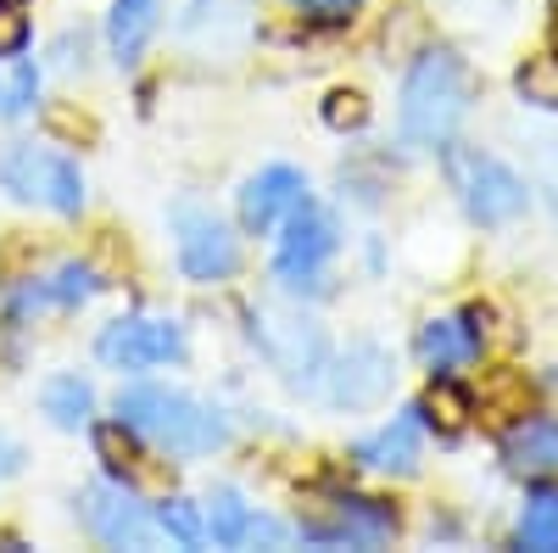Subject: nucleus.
Listing matches in <instances>:
<instances>
[{"label":"nucleus","instance_id":"nucleus-1","mask_svg":"<svg viewBox=\"0 0 558 553\" xmlns=\"http://www.w3.org/2000/svg\"><path fill=\"white\" fill-rule=\"evenodd\" d=\"M470 68H463L452 51H418V62L408 68V84H402V141L413 152H436V146H452V134L470 112Z\"/></svg>","mask_w":558,"mask_h":553},{"label":"nucleus","instance_id":"nucleus-2","mask_svg":"<svg viewBox=\"0 0 558 553\" xmlns=\"http://www.w3.org/2000/svg\"><path fill=\"white\" fill-rule=\"evenodd\" d=\"M118 420L134 436H151L157 447L184 453V458L218 453L229 442V425L218 420L213 408H202L196 397H184V392H168V386H129L118 397Z\"/></svg>","mask_w":558,"mask_h":553},{"label":"nucleus","instance_id":"nucleus-3","mask_svg":"<svg viewBox=\"0 0 558 553\" xmlns=\"http://www.w3.org/2000/svg\"><path fill=\"white\" fill-rule=\"evenodd\" d=\"M397 531V509L357 492H307L302 497V537L330 548H380Z\"/></svg>","mask_w":558,"mask_h":553},{"label":"nucleus","instance_id":"nucleus-4","mask_svg":"<svg viewBox=\"0 0 558 553\" xmlns=\"http://www.w3.org/2000/svg\"><path fill=\"white\" fill-rule=\"evenodd\" d=\"M0 184L34 207H51V213H78L84 207V179L78 163L51 152V146H7L0 152Z\"/></svg>","mask_w":558,"mask_h":553},{"label":"nucleus","instance_id":"nucleus-5","mask_svg":"<svg viewBox=\"0 0 558 553\" xmlns=\"http://www.w3.org/2000/svg\"><path fill=\"white\" fill-rule=\"evenodd\" d=\"M252 341L268 358V369H279L291 386H313L324 375V363H330L324 330L291 308H252Z\"/></svg>","mask_w":558,"mask_h":553},{"label":"nucleus","instance_id":"nucleus-6","mask_svg":"<svg viewBox=\"0 0 558 553\" xmlns=\"http://www.w3.org/2000/svg\"><path fill=\"white\" fill-rule=\"evenodd\" d=\"M447 173H452V191H458L463 213H470L475 224H514L531 202L525 179L508 163L486 157V152H452Z\"/></svg>","mask_w":558,"mask_h":553},{"label":"nucleus","instance_id":"nucleus-7","mask_svg":"<svg viewBox=\"0 0 558 553\" xmlns=\"http://www.w3.org/2000/svg\"><path fill=\"white\" fill-rule=\"evenodd\" d=\"M330 257H336V224L324 218L313 202L296 207V213L286 218V241H279V252H274L279 286H286V291H318Z\"/></svg>","mask_w":558,"mask_h":553},{"label":"nucleus","instance_id":"nucleus-8","mask_svg":"<svg viewBox=\"0 0 558 553\" xmlns=\"http://www.w3.org/2000/svg\"><path fill=\"white\" fill-rule=\"evenodd\" d=\"M96 358L107 369H157V363H179L184 358V330L173 318H112L96 336Z\"/></svg>","mask_w":558,"mask_h":553},{"label":"nucleus","instance_id":"nucleus-9","mask_svg":"<svg viewBox=\"0 0 558 553\" xmlns=\"http://www.w3.org/2000/svg\"><path fill=\"white\" fill-rule=\"evenodd\" d=\"M78 515H84L89 537L107 542V548H146L151 531H157V520L140 509L134 486H123V481H96V486H84Z\"/></svg>","mask_w":558,"mask_h":553},{"label":"nucleus","instance_id":"nucleus-10","mask_svg":"<svg viewBox=\"0 0 558 553\" xmlns=\"http://www.w3.org/2000/svg\"><path fill=\"white\" fill-rule=\"evenodd\" d=\"M179 268L191 274V280L213 286V280H229V274L241 268V247L235 236L213 218V213H196V207H184L179 218Z\"/></svg>","mask_w":558,"mask_h":553},{"label":"nucleus","instance_id":"nucleus-11","mask_svg":"<svg viewBox=\"0 0 558 553\" xmlns=\"http://www.w3.org/2000/svg\"><path fill=\"white\" fill-rule=\"evenodd\" d=\"M386 392H391V358L375 341H357L336 363H324V397L336 408H375Z\"/></svg>","mask_w":558,"mask_h":553},{"label":"nucleus","instance_id":"nucleus-12","mask_svg":"<svg viewBox=\"0 0 558 553\" xmlns=\"http://www.w3.org/2000/svg\"><path fill=\"white\" fill-rule=\"evenodd\" d=\"M296 207H307V179L296 168H263L241 191V224L252 236H268V229L286 224Z\"/></svg>","mask_w":558,"mask_h":553},{"label":"nucleus","instance_id":"nucleus-13","mask_svg":"<svg viewBox=\"0 0 558 553\" xmlns=\"http://www.w3.org/2000/svg\"><path fill=\"white\" fill-rule=\"evenodd\" d=\"M352 458L363 470H380V476H413V465H418V408L402 413V420H391L386 431L363 436L352 447Z\"/></svg>","mask_w":558,"mask_h":553},{"label":"nucleus","instance_id":"nucleus-14","mask_svg":"<svg viewBox=\"0 0 558 553\" xmlns=\"http://www.w3.org/2000/svg\"><path fill=\"white\" fill-rule=\"evenodd\" d=\"M502 458L514 476H558V420L553 413H536V420H520L502 436Z\"/></svg>","mask_w":558,"mask_h":553},{"label":"nucleus","instance_id":"nucleus-15","mask_svg":"<svg viewBox=\"0 0 558 553\" xmlns=\"http://www.w3.org/2000/svg\"><path fill=\"white\" fill-rule=\"evenodd\" d=\"M418 358H425V369L436 375H447V369H463L470 358H481V336H475V318H430L425 330H418Z\"/></svg>","mask_w":558,"mask_h":553},{"label":"nucleus","instance_id":"nucleus-16","mask_svg":"<svg viewBox=\"0 0 558 553\" xmlns=\"http://www.w3.org/2000/svg\"><path fill=\"white\" fill-rule=\"evenodd\" d=\"M96 291H101V280H96L84 263H62L57 274H45V280L23 286L12 308H17V313H28V308H78V302H89Z\"/></svg>","mask_w":558,"mask_h":553},{"label":"nucleus","instance_id":"nucleus-17","mask_svg":"<svg viewBox=\"0 0 558 553\" xmlns=\"http://www.w3.org/2000/svg\"><path fill=\"white\" fill-rule=\"evenodd\" d=\"M96 453L112 465V476H118L123 486H162V470L146 458V447L134 442L129 425H101V431H96Z\"/></svg>","mask_w":558,"mask_h":553},{"label":"nucleus","instance_id":"nucleus-18","mask_svg":"<svg viewBox=\"0 0 558 553\" xmlns=\"http://www.w3.org/2000/svg\"><path fill=\"white\" fill-rule=\"evenodd\" d=\"M207 537L218 542V548H252V526H257V515H252V503L235 492V486H218L213 497H207Z\"/></svg>","mask_w":558,"mask_h":553},{"label":"nucleus","instance_id":"nucleus-19","mask_svg":"<svg viewBox=\"0 0 558 553\" xmlns=\"http://www.w3.org/2000/svg\"><path fill=\"white\" fill-rule=\"evenodd\" d=\"M157 12H162V0H118V7H112L107 39H112L118 62H134L140 51H146V39L157 28Z\"/></svg>","mask_w":558,"mask_h":553},{"label":"nucleus","instance_id":"nucleus-20","mask_svg":"<svg viewBox=\"0 0 558 553\" xmlns=\"http://www.w3.org/2000/svg\"><path fill=\"white\" fill-rule=\"evenodd\" d=\"M418 413H425L441 436H463V431H470V420H475V397L463 392L458 381H436L425 392V402H418Z\"/></svg>","mask_w":558,"mask_h":553},{"label":"nucleus","instance_id":"nucleus-21","mask_svg":"<svg viewBox=\"0 0 558 553\" xmlns=\"http://www.w3.org/2000/svg\"><path fill=\"white\" fill-rule=\"evenodd\" d=\"M89 408H96V392H89L78 375H57L51 386H45V413H51V425H62V431H78L89 420Z\"/></svg>","mask_w":558,"mask_h":553},{"label":"nucleus","instance_id":"nucleus-22","mask_svg":"<svg viewBox=\"0 0 558 553\" xmlns=\"http://www.w3.org/2000/svg\"><path fill=\"white\" fill-rule=\"evenodd\" d=\"M520 548L531 553H558V492H536L520 515Z\"/></svg>","mask_w":558,"mask_h":553},{"label":"nucleus","instance_id":"nucleus-23","mask_svg":"<svg viewBox=\"0 0 558 553\" xmlns=\"http://www.w3.org/2000/svg\"><path fill=\"white\" fill-rule=\"evenodd\" d=\"M157 526L173 542H184V548H202L207 542V515H202V503H191V497H168L162 509H157Z\"/></svg>","mask_w":558,"mask_h":553},{"label":"nucleus","instance_id":"nucleus-24","mask_svg":"<svg viewBox=\"0 0 558 553\" xmlns=\"http://www.w3.org/2000/svg\"><path fill=\"white\" fill-rule=\"evenodd\" d=\"M520 96L558 112V57H536L531 68H520Z\"/></svg>","mask_w":558,"mask_h":553},{"label":"nucleus","instance_id":"nucleus-25","mask_svg":"<svg viewBox=\"0 0 558 553\" xmlns=\"http://www.w3.org/2000/svg\"><path fill=\"white\" fill-rule=\"evenodd\" d=\"M324 123L330 129H363L368 123L363 89H330V96H324Z\"/></svg>","mask_w":558,"mask_h":553},{"label":"nucleus","instance_id":"nucleus-26","mask_svg":"<svg viewBox=\"0 0 558 553\" xmlns=\"http://www.w3.org/2000/svg\"><path fill=\"white\" fill-rule=\"evenodd\" d=\"M28 45V17L17 12V0H0V57H17Z\"/></svg>","mask_w":558,"mask_h":553},{"label":"nucleus","instance_id":"nucleus-27","mask_svg":"<svg viewBox=\"0 0 558 553\" xmlns=\"http://www.w3.org/2000/svg\"><path fill=\"white\" fill-rule=\"evenodd\" d=\"M28 101H34V68H23V73L12 79V89H7V112H28Z\"/></svg>","mask_w":558,"mask_h":553},{"label":"nucleus","instance_id":"nucleus-28","mask_svg":"<svg viewBox=\"0 0 558 553\" xmlns=\"http://www.w3.org/2000/svg\"><path fill=\"white\" fill-rule=\"evenodd\" d=\"M302 12H313V17H347L352 7H363V0H296Z\"/></svg>","mask_w":558,"mask_h":553},{"label":"nucleus","instance_id":"nucleus-29","mask_svg":"<svg viewBox=\"0 0 558 553\" xmlns=\"http://www.w3.org/2000/svg\"><path fill=\"white\" fill-rule=\"evenodd\" d=\"M23 470V447L7 436V431H0V481H7V476H17Z\"/></svg>","mask_w":558,"mask_h":553}]
</instances>
